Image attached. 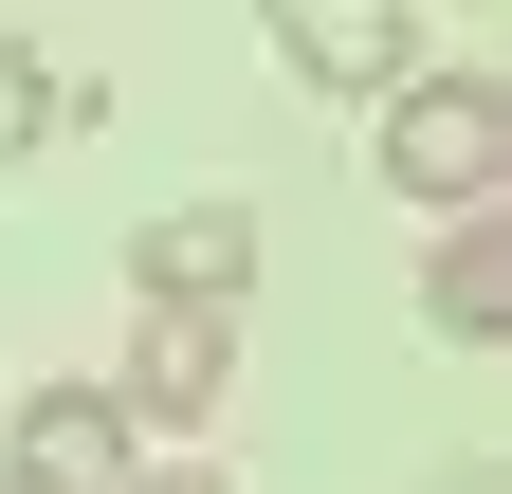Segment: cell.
<instances>
[{"instance_id":"obj_5","label":"cell","mask_w":512,"mask_h":494,"mask_svg":"<svg viewBox=\"0 0 512 494\" xmlns=\"http://www.w3.org/2000/svg\"><path fill=\"white\" fill-rule=\"evenodd\" d=\"M220 385H238V330H220V312H147V330H128V366H110L128 440H147V421H202Z\"/></svg>"},{"instance_id":"obj_7","label":"cell","mask_w":512,"mask_h":494,"mask_svg":"<svg viewBox=\"0 0 512 494\" xmlns=\"http://www.w3.org/2000/svg\"><path fill=\"white\" fill-rule=\"evenodd\" d=\"M55 129H92V92H55V74H37V55H19V37H0V165H37Z\"/></svg>"},{"instance_id":"obj_4","label":"cell","mask_w":512,"mask_h":494,"mask_svg":"<svg viewBox=\"0 0 512 494\" xmlns=\"http://www.w3.org/2000/svg\"><path fill=\"white\" fill-rule=\"evenodd\" d=\"M275 55H293L311 92H366L384 110V92L421 74V19H403V0H275Z\"/></svg>"},{"instance_id":"obj_8","label":"cell","mask_w":512,"mask_h":494,"mask_svg":"<svg viewBox=\"0 0 512 494\" xmlns=\"http://www.w3.org/2000/svg\"><path fill=\"white\" fill-rule=\"evenodd\" d=\"M128 494H238V476H202V458H183V476H128Z\"/></svg>"},{"instance_id":"obj_6","label":"cell","mask_w":512,"mask_h":494,"mask_svg":"<svg viewBox=\"0 0 512 494\" xmlns=\"http://www.w3.org/2000/svg\"><path fill=\"white\" fill-rule=\"evenodd\" d=\"M421 330H439V348H494V330H512V220H494V202L439 220V257H421Z\"/></svg>"},{"instance_id":"obj_3","label":"cell","mask_w":512,"mask_h":494,"mask_svg":"<svg viewBox=\"0 0 512 494\" xmlns=\"http://www.w3.org/2000/svg\"><path fill=\"white\" fill-rule=\"evenodd\" d=\"M128 275H147V312H220V330H238V293H256V202H165L147 238H128Z\"/></svg>"},{"instance_id":"obj_2","label":"cell","mask_w":512,"mask_h":494,"mask_svg":"<svg viewBox=\"0 0 512 494\" xmlns=\"http://www.w3.org/2000/svg\"><path fill=\"white\" fill-rule=\"evenodd\" d=\"M0 476H19V494H128V476H147V440H128L110 385H37L19 440H0Z\"/></svg>"},{"instance_id":"obj_1","label":"cell","mask_w":512,"mask_h":494,"mask_svg":"<svg viewBox=\"0 0 512 494\" xmlns=\"http://www.w3.org/2000/svg\"><path fill=\"white\" fill-rule=\"evenodd\" d=\"M366 165L403 183V202L476 220L494 183H512V92H494V74H403V92H384V129H366Z\"/></svg>"},{"instance_id":"obj_10","label":"cell","mask_w":512,"mask_h":494,"mask_svg":"<svg viewBox=\"0 0 512 494\" xmlns=\"http://www.w3.org/2000/svg\"><path fill=\"white\" fill-rule=\"evenodd\" d=\"M0 494H19V476H0Z\"/></svg>"},{"instance_id":"obj_9","label":"cell","mask_w":512,"mask_h":494,"mask_svg":"<svg viewBox=\"0 0 512 494\" xmlns=\"http://www.w3.org/2000/svg\"><path fill=\"white\" fill-rule=\"evenodd\" d=\"M439 494H494V476H439Z\"/></svg>"}]
</instances>
